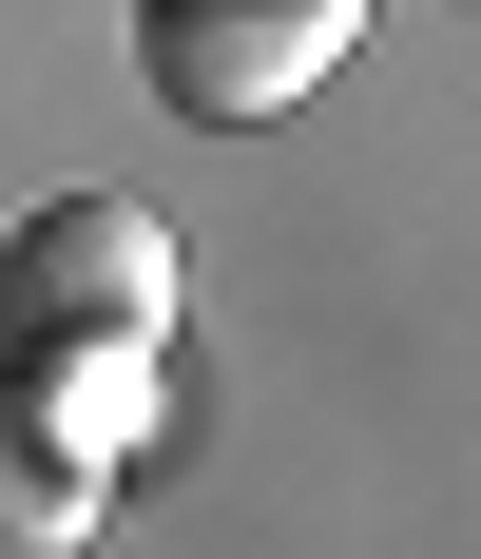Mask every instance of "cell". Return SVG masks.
Here are the masks:
<instances>
[{
    "label": "cell",
    "instance_id": "3",
    "mask_svg": "<svg viewBox=\"0 0 481 559\" xmlns=\"http://www.w3.org/2000/svg\"><path fill=\"white\" fill-rule=\"evenodd\" d=\"M0 386H20V425H39L77 483H116V463L155 444V347H116V329H39V347H0Z\"/></svg>",
    "mask_w": 481,
    "mask_h": 559
},
{
    "label": "cell",
    "instance_id": "4",
    "mask_svg": "<svg viewBox=\"0 0 481 559\" xmlns=\"http://www.w3.org/2000/svg\"><path fill=\"white\" fill-rule=\"evenodd\" d=\"M77 521H97V483H77V463L20 425V386H0V559H58Z\"/></svg>",
    "mask_w": 481,
    "mask_h": 559
},
{
    "label": "cell",
    "instance_id": "1",
    "mask_svg": "<svg viewBox=\"0 0 481 559\" xmlns=\"http://www.w3.org/2000/svg\"><path fill=\"white\" fill-rule=\"evenodd\" d=\"M173 231L135 213V193H39V213L0 231V329H116V347H173Z\"/></svg>",
    "mask_w": 481,
    "mask_h": 559
},
{
    "label": "cell",
    "instance_id": "2",
    "mask_svg": "<svg viewBox=\"0 0 481 559\" xmlns=\"http://www.w3.org/2000/svg\"><path fill=\"white\" fill-rule=\"evenodd\" d=\"M347 39H366V0H135V58L173 116H289Z\"/></svg>",
    "mask_w": 481,
    "mask_h": 559
}]
</instances>
